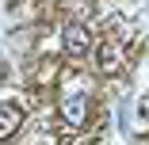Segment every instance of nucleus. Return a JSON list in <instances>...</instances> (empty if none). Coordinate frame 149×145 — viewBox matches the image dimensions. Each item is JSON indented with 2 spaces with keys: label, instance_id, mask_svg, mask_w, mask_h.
I'll use <instances>...</instances> for the list:
<instances>
[{
  "label": "nucleus",
  "instance_id": "obj_1",
  "mask_svg": "<svg viewBox=\"0 0 149 145\" xmlns=\"http://www.w3.org/2000/svg\"><path fill=\"white\" fill-rule=\"evenodd\" d=\"M61 46H65L69 57H84L88 50H92V31H88L84 23H69L61 31Z\"/></svg>",
  "mask_w": 149,
  "mask_h": 145
},
{
  "label": "nucleus",
  "instance_id": "obj_2",
  "mask_svg": "<svg viewBox=\"0 0 149 145\" xmlns=\"http://www.w3.org/2000/svg\"><path fill=\"white\" fill-rule=\"evenodd\" d=\"M61 119L69 126H84V119H88V96L84 92H73L61 99Z\"/></svg>",
  "mask_w": 149,
  "mask_h": 145
},
{
  "label": "nucleus",
  "instance_id": "obj_3",
  "mask_svg": "<svg viewBox=\"0 0 149 145\" xmlns=\"http://www.w3.org/2000/svg\"><path fill=\"white\" fill-rule=\"evenodd\" d=\"M19 122H23V107L19 103H0V141L4 137H12L15 130H19Z\"/></svg>",
  "mask_w": 149,
  "mask_h": 145
},
{
  "label": "nucleus",
  "instance_id": "obj_4",
  "mask_svg": "<svg viewBox=\"0 0 149 145\" xmlns=\"http://www.w3.org/2000/svg\"><path fill=\"white\" fill-rule=\"evenodd\" d=\"M100 69L111 76V73H118V69H123V46H118V42H100Z\"/></svg>",
  "mask_w": 149,
  "mask_h": 145
},
{
  "label": "nucleus",
  "instance_id": "obj_5",
  "mask_svg": "<svg viewBox=\"0 0 149 145\" xmlns=\"http://www.w3.org/2000/svg\"><path fill=\"white\" fill-rule=\"evenodd\" d=\"M0 76H4V61H0Z\"/></svg>",
  "mask_w": 149,
  "mask_h": 145
}]
</instances>
